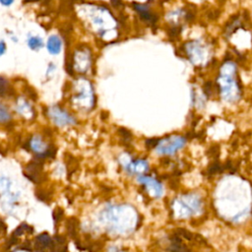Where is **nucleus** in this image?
<instances>
[{"label":"nucleus","instance_id":"1","mask_svg":"<svg viewBox=\"0 0 252 252\" xmlns=\"http://www.w3.org/2000/svg\"><path fill=\"white\" fill-rule=\"evenodd\" d=\"M185 144V139L180 136H173L163 140H159L156 146L157 152L162 155H173L177 150L181 149Z\"/></svg>","mask_w":252,"mask_h":252},{"label":"nucleus","instance_id":"2","mask_svg":"<svg viewBox=\"0 0 252 252\" xmlns=\"http://www.w3.org/2000/svg\"><path fill=\"white\" fill-rule=\"evenodd\" d=\"M138 180L140 183L145 185L148 192L152 196H154L156 198H160L163 195V186L159 181H157L155 178L150 177V176H140L138 178Z\"/></svg>","mask_w":252,"mask_h":252},{"label":"nucleus","instance_id":"3","mask_svg":"<svg viewBox=\"0 0 252 252\" xmlns=\"http://www.w3.org/2000/svg\"><path fill=\"white\" fill-rule=\"evenodd\" d=\"M49 115L54 121V123L59 126L75 123V119L70 114H68L66 111L61 110L58 107L51 108L49 110Z\"/></svg>","mask_w":252,"mask_h":252},{"label":"nucleus","instance_id":"4","mask_svg":"<svg viewBox=\"0 0 252 252\" xmlns=\"http://www.w3.org/2000/svg\"><path fill=\"white\" fill-rule=\"evenodd\" d=\"M133 7L134 9L138 12V14L140 15V17L142 19H144L145 21L151 23V24H155L157 21V16L155 13H153L151 11V9L144 4H138V3H133Z\"/></svg>","mask_w":252,"mask_h":252},{"label":"nucleus","instance_id":"5","mask_svg":"<svg viewBox=\"0 0 252 252\" xmlns=\"http://www.w3.org/2000/svg\"><path fill=\"white\" fill-rule=\"evenodd\" d=\"M125 169L130 173H144L148 169V164L146 161H133L131 163L125 164Z\"/></svg>","mask_w":252,"mask_h":252},{"label":"nucleus","instance_id":"6","mask_svg":"<svg viewBox=\"0 0 252 252\" xmlns=\"http://www.w3.org/2000/svg\"><path fill=\"white\" fill-rule=\"evenodd\" d=\"M51 252H67V244L64 236H56L53 240H51L50 245Z\"/></svg>","mask_w":252,"mask_h":252},{"label":"nucleus","instance_id":"7","mask_svg":"<svg viewBox=\"0 0 252 252\" xmlns=\"http://www.w3.org/2000/svg\"><path fill=\"white\" fill-rule=\"evenodd\" d=\"M61 46H62L61 40L57 36H51L47 41V47L49 53L56 55L61 51Z\"/></svg>","mask_w":252,"mask_h":252},{"label":"nucleus","instance_id":"8","mask_svg":"<svg viewBox=\"0 0 252 252\" xmlns=\"http://www.w3.org/2000/svg\"><path fill=\"white\" fill-rule=\"evenodd\" d=\"M51 245V238L47 234H42L36 238L35 242V248L39 250H44L47 247H50Z\"/></svg>","mask_w":252,"mask_h":252},{"label":"nucleus","instance_id":"9","mask_svg":"<svg viewBox=\"0 0 252 252\" xmlns=\"http://www.w3.org/2000/svg\"><path fill=\"white\" fill-rule=\"evenodd\" d=\"M78 226H79V222L77 219L71 218L67 220V232H68V235L70 236V237L76 238Z\"/></svg>","mask_w":252,"mask_h":252},{"label":"nucleus","instance_id":"10","mask_svg":"<svg viewBox=\"0 0 252 252\" xmlns=\"http://www.w3.org/2000/svg\"><path fill=\"white\" fill-rule=\"evenodd\" d=\"M28 46L30 47L31 49L37 50V49H40L44 46V43H43V40L39 37H32L28 41Z\"/></svg>","mask_w":252,"mask_h":252},{"label":"nucleus","instance_id":"11","mask_svg":"<svg viewBox=\"0 0 252 252\" xmlns=\"http://www.w3.org/2000/svg\"><path fill=\"white\" fill-rule=\"evenodd\" d=\"M9 92V83L5 78L0 77V96H5Z\"/></svg>","mask_w":252,"mask_h":252},{"label":"nucleus","instance_id":"12","mask_svg":"<svg viewBox=\"0 0 252 252\" xmlns=\"http://www.w3.org/2000/svg\"><path fill=\"white\" fill-rule=\"evenodd\" d=\"M223 171H224V167L220 166L218 162H215L214 164H212V165L209 167V169H208V173H209L210 175H212V174H215V173H220V172H223Z\"/></svg>","mask_w":252,"mask_h":252},{"label":"nucleus","instance_id":"13","mask_svg":"<svg viewBox=\"0 0 252 252\" xmlns=\"http://www.w3.org/2000/svg\"><path fill=\"white\" fill-rule=\"evenodd\" d=\"M9 118H10V115H9L8 110H6V108H4L1 104H0V120L5 121Z\"/></svg>","mask_w":252,"mask_h":252},{"label":"nucleus","instance_id":"14","mask_svg":"<svg viewBox=\"0 0 252 252\" xmlns=\"http://www.w3.org/2000/svg\"><path fill=\"white\" fill-rule=\"evenodd\" d=\"M119 133H120V135H121V137L126 141V142H129V141H131V137H132V135H131V133L127 130V129H119Z\"/></svg>","mask_w":252,"mask_h":252},{"label":"nucleus","instance_id":"15","mask_svg":"<svg viewBox=\"0 0 252 252\" xmlns=\"http://www.w3.org/2000/svg\"><path fill=\"white\" fill-rule=\"evenodd\" d=\"M37 196H38V198H39L40 200L45 201V202H47V200H49V195H48L46 191H44V190L37 191Z\"/></svg>","mask_w":252,"mask_h":252},{"label":"nucleus","instance_id":"16","mask_svg":"<svg viewBox=\"0 0 252 252\" xmlns=\"http://www.w3.org/2000/svg\"><path fill=\"white\" fill-rule=\"evenodd\" d=\"M62 216H63V211H62L60 208H57V209H55V211L53 212V217H54V220H55V223L59 222V220H61V218H62Z\"/></svg>","mask_w":252,"mask_h":252},{"label":"nucleus","instance_id":"17","mask_svg":"<svg viewBox=\"0 0 252 252\" xmlns=\"http://www.w3.org/2000/svg\"><path fill=\"white\" fill-rule=\"evenodd\" d=\"M159 143V139H148L146 141V146L148 148H154Z\"/></svg>","mask_w":252,"mask_h":252},{"label":"nucleus","instance_id":"18","mask_svg":"<svg viewBox=\"0 0 252 252\" xmlns=\"http://www.w3.org/2000/svg\"><path fill=\"white\" fill-rule=\"evenodd\" d=\"M6 51V45L3 42H0V55L4 54Z\"/></svg>","mask_w":252,"mask_h":252},{"label":"nucleus","instance_id":"19","mask_svg":"<svg viewBox=\"0 0 252 252\" xmlns=\"http://www.w3.org/2000/svg\"><path fill=\"white\" fill-rule=\"evenodd\" d=\"M14 2V0H0V3L4 6H9Z\"/></svg>","mask_w":252,"mask_h":252},{"label":"nucleus","instance_id":"20","mask_svg":"<svg viewBox=\"0 0 252 252\" xmlns=\"http://www.w3.org/2000/svg\"><path fill=\"white\" fill-rule=\"evenodd\" d=\"M35 1H39V0H25V2H35Z\"/></svg>","mask_w":252,"mask_h":252},{"label":"nucleus","instance_id":"21","mask_svg":"<svg viewBox=\"0 0 252 252\" xmlns=\"http://www.w3.org/2000/svg\"><path fill=\"white\" fill-rule=\"evenodd\" d=\"M39 252H44V251L43 250H39Z\"/></svg>","mask_w":252,"mask_h":252}]
</instances>
